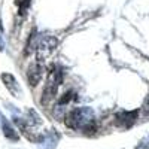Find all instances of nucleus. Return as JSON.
<instances>
[{
    "mask_svg": "<svg viewBox=\"0 0 149 149\" xmlns=\"http://www.w3.org/2000/svg\"><path fill=\"white\" fill-rule=\"evenodd\" d=\"M42 72H43L42 66L37 64V63H33V64L29 67V70H27V79H29V84H30L31 86H36L37 84L40 82Z\"/></svg>",
    "mask_w": 149,
    "mask_h": 149,
    "instance_id": "obj_1",
    "label": "nucleus"
}]
</instances>
